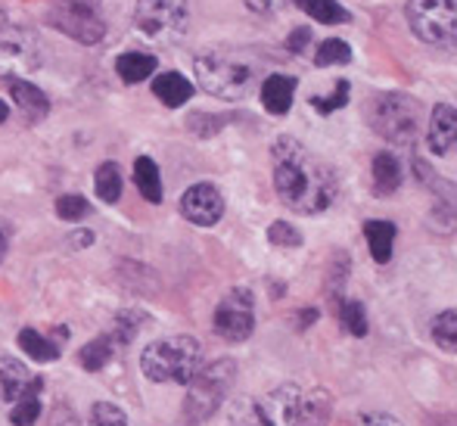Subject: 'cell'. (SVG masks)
<instances>
[{
  "label": "cell",
  "instance_id": "6da1fadb",
  "mask_svg": "<svg viewBox=\"0 0 457 426\" xmlns=\"http://www.w3.org/2000/svg\"><path fill=\"white\" fill-rule=\"evenodd\" d=\"M274 190L295 215H318L337 199V171L324 159L312 156L295 138H277L271 146Z\"/></svg>",
  "mask_w": 457,
  "mask_h": 426
},
{
  "label": "cell",
  "instance_id": "7a4b0ae2",
  "mask_svg": "<svg viewBox=\"0 0 457 426\" xmlns=\"http://www.w3.org/2000/svg\"><path fill=\"white\" fill-rule=\"evenodd\" d=\"M203 364V346L193 337H165L140 352V371L150 383L187 386Z\"/></svg>",
  "mask_w": 457,
  "mask_h": 426
},
{
  "label": "cell",
  "instance_id": "3957f363",
  "mask_svg": "<svg viewBox=\"0 0 457 426\" xmlns=\"http://www.w3.org/2000/svg\"><path fill=\"white\" fill-rule=\"evenodd\" d=\"M196 69L199 88L212 96H221V100H237L243 90L253 81V69L234 54H221V50H209V54H199L193 60Z\"/></svg>",
  "mask_w": 457,
  "mask_h": 426
},
{
  "label": "cell",
  "instance_id": "277c9868",
  "mask_svg": "<svg viewBox=\"0 0 457 426\" xmlns=\"http://www.w3.org/2000/svg\"><path fill=\"white\" fill-rule=\"evenodd\" d=\"M234 380H237V364L228 358L215 361V364H209L205 371L199 367L196 377L187 383L190 386V396H187L184 414L190 417L193 423L209 421V417L218 411V405L224 402V396L230 392Z\"/></svg>",
  "mask_w": 457,
  "mask_h": 426
},
{
  "label": "cell",
  "instance_id": "5b68a950",
  "mask_svg": "<svg viewBox=\"0 0 457 426\" xmlns=\"http://www.w3.org/2000/svg\"><path fill=\"white\" fill-rule=\"evenodd\" d=\"M370 125L389 144L411 146L420 131V109L404 94H383L370 103Z\"/></svg>",
  "mask_w": 457,
  "mask_h": 426
},
{
  "label": "cell",
  "instance_id": "8992f818",
  "mask_svg": "<svg viewBox=\"0 0 457 426\" xmlns=\"http://www.w3.org/2000/svg\"><path fill=\"white\" fill-rule=\"evenodd\" d=\"M50 25L79 44H96L106 35L100 0H54L50 4Z\"/></svg>",
  "mask_w": 457,
  "mask_h": 426
},
{
  "label": "cell",
  "instance_id": "52a82bcc",
  "mask_svg": "<svg viewBox=\"0 0 457 426\" xmlns=\"http://www.w3.org/2000/svg\"><path fill=\"white\" fill-rule=\"evenodd\" d=\"M187 0H137L134 25L153 44H171L187 31Z\"/></svg>",
  "mask_w": 457,
  "mask_h": 426
},
{
  "label": "cell",
  "instance_id": "ba28073f",
  "mask_svg": "<svg viewBox=\"0 0 457 426\" xmlns=\"http://www.w3.org/2000/svg\"><path fill=\"white\" fill-rule=\"evenodd\" d=\"M408 25L427 44H454L457 6L454 0H408L404 6Z\"/></svg>",
  "mask_w": 457,
  "mask_h": 426
},
{
  "label": "cell",
  "instance_id": "9c48e42d",
  "mask_svg": "<svg viewBox=\"0 0 457 426\" xmlns=\"http://www.w3.org/2000/svg\"><path fill=\"white\" fill-rule=\"evenodd\" d=\"M212 324H215L218 337L228 339V342L249 339V333H253V324H255V299H253V293H249L246 287L230 289V293L224 296L221 302H218Z\"/></svg>",
  "mask_w": 457,
  "mask_h": 426
},
{
  "label": "cell",
  "instance_id": "30bf717a",
  "mask_svg": "<svg viewBox=\"0 0 457 426\" xmlns=\"http://www.w3.org/2000/svg\"><path fill=\"white\" fill-rule=\"evenodd\" d=\"M299 411H302V389L295 383H283L253 405V423L255 426H299Z\"/></svg>",
  "mask_w": 457,
  "mask_h": 426
},
{
  "label": "cell",
  "instance_id": "8fae6325",
  "mask_svg": "<svg viewBox=\"0 0 457 426\" xmlns=\"http://www.w3.org/2000/svg\"><path fill=\"white\" fill-rule=\"evenodd\" d=\"M181 215L196 228H212L224 215V196L212 184H193L181 193Z\"/></svg>",
  "mask_w": 457,
  "mask_h": 426
},
{
  "label": "cell",
  "instance_id": "7c38bea8",
  "mask_svg": "<svg viewBox=\"0 0 457 426\" xmlns=\"http://www.w3.org/2000/svg\"><path fill=\"white\" fill-rule=\"evenodd\" d=\"M44 380L35 377L29 367L12 355H0V405H16L29 392H41Z\"/></svg>",
  "mask_w": 457,
  "mask_h": 426
},
{
  "label": "cell",
  "instance_id": "4fadbf2b",
  "mask_svg": "<svg viewBox=\"0 0 457 426\" xmlns=\"http://www.w3.org/2000/svg\"><path fill=\"white\" fill-rule=\"evenodd\" d=\"M6 90H10L12 103L19 106V113L25 115V121H41L44 115L50 113V100L47 94H44L37 85H31V81H22V79H6Z\"/></svg>",
  "mask_w": 457,
  "mask_h": 426
},
{
  "label": "cell",
  "instance_id": "5bb4252c",
  "mask_svg": "<svg viewBox=\"0 0 457 426\" xmlns=\"http://www.w3.org/2000/svg\"><path fill=\"white\" fill-rule=\"evenodd\" d=\"M457 140V113L452 103H439L433 109V119H429V150L436 156H448L454 150Z\"/></svg>",
  "mask_w": 457,
  "mask_h": 426
},
{
  "label": "cell",
  "instance_id": "9a60e30c",
  "mask_svg": "<svg viewBox=\"0 0 457 426\" xmlns=\"http://www.w3.org/2000/svg\"><path fill=\"white\" fill-rule=\"evenodd\" d=\"M299 81L293 75H268L265 85H262V103L271 115H287L293 106V96Z\"/></svg>",
  "mask_w": 457,
  "mask_h": 426
},
{
  "label": "cell",
  "instance_id": "2e32d148",
  "mask_svg": "<svg viewBox=\"0 0 457 426\" xmlns=\"http://www.w3.org/2000/svg\"><path fill=\"white\" fill-rule=\"evenodd\" d=\"M159 63L153 54H140V50H131V54H121L119 60H115V72H119V79L125 81V85H140V81H146L150 75H156Z\"/></svg>",
  "mask_w": 457,
  "mask_h": 426
},
{
  "label": "cell",
  "instance_id": "e0dca14e",
  "mask_svg": "<svg viewBox=\"0 0 457 426\" xmlns=\"http://www.w3.org/2000/svg\"><path fill=\"white\" fill-rule=\"evenodd\" d=\"M364 237L367 246H370V255L377 264H386L392 258V249H395V224L392 221H379V218H370L364 224Z\"/></svg>",
  "mask_w": 457,
  "mask_h": 426
},
{
  "label": "cell",
  "instance_id": "ac0fdd59",
  "mask_svg": "<svg viewBox=\"0 0 457 426\" xmlns=\"http://www.w3.org/2000/svg\"><path fill=\"white\" fill-rule=\"evenodd\" d=\"M153 94H156L169 109H178L193 96V85L181 72H162L153 79Z\"/></svg>",
  "mask_w": 457,
  "mask_h": 426
},
{
  "label": "cell",
  "instance_id": "d6986e66",
  "mask_svg": "<svg viewBox=\"0 0 457 426\" xmlns=\"http://www.w3.org/2000/svg\"><path fill=\"white\" fill-rule=\"evenodd\" d=\"M370 174H373V190H377L379 196H389V193H395L398 187H402V165H398V159L386 150L373 156Z\"/></svg>",
  "mask_w": 457,
  "mask_h": 426
},
{
  "label": "cell",
  "instance_id": "ffe728a7",
  "mask_svg": "<svg viewBox=\"0 0 457 426\" xmlns=\"http://www.w3.org/2000/svg\"><path fill=\"white\" fill-rule=\"evenodd\" d=\"M134 184H137L140 196L146 203H162V174H159V165L150 156L134 159Z\"/></svg>",
  "mask_w": 457,
  "mask_h": 426
},
{
  "label": "cell",
  "instance_id": "44dd1931",
  "mask_svg": "<svg viewBox=\"0 0 457 426\" xmlns=\"http://www.w3.org/2000/svg\"><path fill=\"white\" fill-rule=\"evenodd\" d=\"M19 348H22L31 361H37V364H47V361L60 358V342L37 333L35 327H25V330L19 333Z\"/></svg>",
  "mask_w": 457,
  "mask_h": 426
},
{
  "label": "cell",
  "instance_id": "7402d4cb",
  "mask_svg": "<svg viewBox=\"0 0 457 426\" xmlns=\"http://www.w3.org/2000/svg\"><path fill=\"white\" fill-rule=\"evenodd\" d=\"M293 4L320 25H343L352 19L349 10L343 4H337V0H293Z\"/></svg>",
  "mask_w": 457,
  "mask_h": 426
},
{
  "label": "cell",
  "instance_id": "603a6c76",
  "mask_svg": "<svg viewBox=\"0 0 457 426\" xmlns=\"http://www.w3.org/2000/svg\"><path fill=\"white\" fill-rule=\"evenodd\" d=\"M115 348H119V342L112 339V333H103V337L91 339L85 348H81V355H79L81 367H87L91 373L103 371V367H106L109 361L115 358Z\"/></svg>",
  "mask_w": 457,
  "mask_h": 426
},
{
  "label": "cell",
  "instance_id": "cb8c5ba5",
  "mask_svg": "<svg viewBox=\"0 0 457 426\" xmlns=\"http://www.w3.org/2000/svg\"><path fill=\"white\" fill-rule=\"evenodd\" d=\"M94 190H96V199L103 203H119L121 199V169L115 163H103L100 169L94 174Z\"/></svg>",
  "mask_w": 457,
  "mask_h": 426
},
{
  "label": "cell",
  "instance_id": "d4e9b609",
  "mask_svg": "<svg viewBox=\"0 0 457 426\" xmlns=\"http://www.w3.org/2000/svg\"><path fill=\"white\" fill-rule=\"evenodd\" d=\"M41 417V392H29L16 405H10V423L12 426H35Z\"/></svg>",
  "mask_w": 457,
  "mask_h": 426
},
{
  "label": "cell",
  "instance_id": "484cf974",
  "mask_svg": "<svg viewBox=\"0 0 457 426\" xmlns=\"http://www.w3.org/2000/svg\"><path fill=\"white\" fill-rule=\"evenodd\" d=\"M339 321L352 337H367V312L358 299H339Z\"/></svg>",
  "mask_w": 457,
  "mask_h": 426
},
{
  "label": "cell",
  "instance_id": "4316f807",
  "mask_svg": "<svg viewBox=\"0 0 457 426\" xmlns=\"http://www.w3.org/2000/svg\"><path fill=\"white\" fill-rule=\"evenodd\" d=\"M314 63H318L320 69L345 66V63H352V47L345 41H339V38H330V41H324L318 47V54H314Z\"/></svg>",
  "mask_w": 457,
  "mask_h": 426
},
{
  "label": "cell",
  "instance_id": "83f0119b",
  "mask_svg": "<svg viewBox=\"0 0 457 426\" xmlns=\"http://www.w3.org/2000/svg\"><path fill=\"white\" fill-rule=\"evenodd\" d=\"M308 103H312L320 115L337 113V109H343L345 103H349V81H337V85L327 90V94H314Z\"/></svg>",
  "mask_w": 457,
  "mask_h": 426
},
{
  "label": "cell",
  "instance_id": "f1b7e54d",
  "mask_svg": "<svg viewBox=\"0 0 457 426\" xmlns=\"http://www.w3.org/2000/svg\"><path fill=\"white\" fill-rule=\"evenodd\" d=\"M327 411H330V398H327V392H314V396H302L299 423L324 426V423H327Z\"/></svg>",
  "mask_w": 457,
  "mask_h": 426
},
{
  "label": "cell",
  "instance_id": "f546056e",
  "mask_svg": "<svg viewBox=\"0 0 457 426\" xmlns=\"http://www.w3.org/2000/svg\"><path fill=\"white\" fill-rule=\"evenodd\" d=\"M433 337L445 352H454L457 348V314L454 312H442L439 318L433 321Z\"/></svg>",
  "mask_w": 457,
  "mask_h": 426
},
{
  "label": "cell",
  "instance_id": "4dcf8cb0",
  "mask_svg": "<svg viewBox=\"0 0 457 426\" xmlns=\"http://www.w3.org/2000/svg\"><path fill=\"white\" fill-rule=\"evenodd\" d=\"M56 215L69 224L81 221V218L87 215V199L81 196V193H62V196L56 199Z\"/></svg>",
  "mask_w": 457,
  "mask_h": 426
},
{
  "label": "cell",
  "instance_id": "1f68e13d",
  "mask_svg": "<svg viewBox=\"0 0 457 426\" xmlns=\"http://www.w3.org/2000/svg\"><path fill=\"white\" fill-rule=\"evenodd\" d=\"M91 426H128V414L112 402H96L91 408Z\"/></svg>",
  "mask_w": 457,
  "mask_h": 426
},
{
  "label": "cell",
  "instance_id": "d6a6232c",
  "mask_svg": "<svg viewBox=\"0 0 457 426\" xmlns=\"http://www.w3.org/2000/svg\"><path fill=\"white\" fill-rule=\"evenodd\" d=\"M268 240H271L274 246H287V249L302 246V234L287 221H274L271 228H268Z\"/></svg>",
  "mask_w": 457,
  "mask_h": 426
},
{
  "label": "cell",
  "instance_id": "836d02e7",
  "mask_svg": "<svg viewBox=\"0 0 457 426\" xmlns=\"http://www.w3.org/2000/svg\"><path fill=\"white\" fill-rule=\"evenodd\" d=\"M140 324H137V314H119L112 324V339L119 342V346H128L134 337H137Z\"/></svg>",
  "mask_w": 457,
  "mask_h": 426
},
{
  "label": "cell",
  "instance_id": "e575fe53",
  "mask_svg": "<svg viewBox=\"0 0 457 426\" xmlns=\"http://www.w3.org/2000/svg\"><path fill=\"white\" fill-rule=\"evenodd\" d=\"M355 426H402V423H398V417H392V414H383V411H370V414L358 417Z\"/></svg>",
  "mask_w": 457,
  "mask_h": 426
},
{
  "label": "cell",
  "instance_id": "d590c367",
  "mask_svg": "<svg viewBox=\"0 0 457 426\" xmlns=\"http://www.w3.org/2000/svg\"><path fill=\"white\" fill-rule=\"evenodd\" d=\"M308 44H312V29H295L287 38V50H293V54H305Z\"/></svg>",
  "mask_w": 457,
  "mask_h": 426
},
{
  "label": "cell",
  "instance_id": "8d00e7d4",
  "mask_svg": "<svg viewBox=\"0 0 457 426\" xmlns=\"http://www.w3.org/2000/svg\"><path fill=\"white\" fill-rule=\"evenodd\" d=\"M50 426H81V421H79V417H75L69 408H56V411H54V421H50Z\"/></svg>",
  "mask_w": 457,
  "mask_h": 426
},
{
  "label": "cell",
  "instance_id": "74e56055",
  "mask_svg": "<svg viewBox=\"0 0 457 426\" xmlns=\"http://www.w3.org/2000/svg\"><path fill=\"white\" fill-rule=\"evenodd\" d=\"M66 243H69V249H87L94 243V234H91V230H75Z\"/></svg>",
  "mask_w": 457,
  "mask_h": 426
},
{
  "label": "cell",
  "instance_id": "f35d334b",
  "mask_svg": "<svg viewBox=\"0 0 457 426\" xmlns=\"http://www.w3.org/2000/svg\"><path fill=\"white\" fill-rule=\"evenodd\" d=\"M10 240H12V224L6 218H0V262L6 258V249H10Z\"/></svg>",
  "mask_w": 457,
  "mask_h": 426
},
{
  "label": "cell",
  "instance_id": "ab89813d",
  "mask_svg": "<svg viewBox=\"0 0 457 426\" xmlns=\"http://www.w3.org/2000/svg\"><path fill=\"white\" fill-rule=\"evenodd\" d=\"M277 4H280V0H246V6L253 13H271L277 10Z\"/></svg>",
  "mask_w": 457,
  "mask_h": 426
},
{
  "label": "cell",
  "instance_id": "60d3db41",
  "mask_svg": "<svg viewBox=\"0 0 457 426\" xmlns=\"http://www.w3.org/2000/svg\"><path fill=\"white\" fill-rule=\"evenodd\" d=\"M299 321H302V330H305V327H312L314 324V321H318V308H302V312H299Z\"/></svg>",
  "mask_w": 457,
  "mask_h": 426
},
{
  "label": "cell",
  "instance_id": "b9f144b4",
  "mask_svg": "<svg viewBox=\"0 0 457 426\" xmlns=\"http://www.w3.org/2000/svg\"><path fill=\"white\" fill-rule=\"evenodd\" d=\"M6 119H10V106H6V103L0 100V125H4Z\"/></svg>",
  "mask_w": 457,
  "mask_h": 426
}]
</instances>
